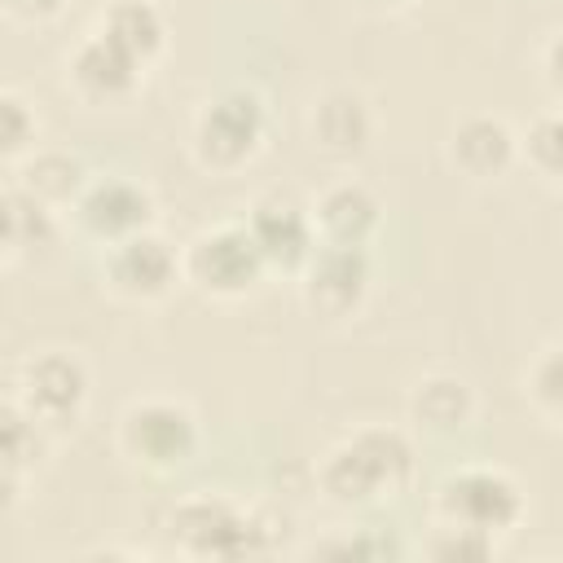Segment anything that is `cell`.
<instances>
[{
	"label": "cell",
	"mask_w": 563,
	"mask_h": 563,
	"mask_svg": "<svg viewBox=\"0 0 563 563\" xmlns=\"http://www.w3.org/2000/svg\"><path fill=\"white\" fill-rule=\"evenodd\" d=\"M13 13H22V18H48V13H57L62 9V0H4Z\"/></svg>",
	"instance_id": "21"
},
{
	"label": "cell",
	"mask_w": 563,
	"mask_h": 563,
	"mask_svg": "<svg viewBox=\"0 0 563 563\" xmlns=\"http://www.w3.org/2000/svg\"><path fill=\"white\" fill-rule=\"evenodd\" d=\"M312 136L325 154H356L369 136V114L365 101L352 92H330L317 110H312Z\"/></svg>",
	"instance_id": "14"
},
{
	"label": "cell",
	"mask_w": 563,
	"mask_h": 563,
	"mask_svg": "<svg viewBox=\"0 0 563 563\" xmlns=\"http://www.w3.org/2000/svg\"><path fill=\"white\" fill-rule=\"evenodd\" d=\"M84 369L75 356H62V352H48L40 361H31L18 378V409L35 422V427H62L79 413L84 405Z\"/></svg>",
	"instance_id": "3"
},
{
	"label": "cell",
	"mask_w": 563,
	"mask_h": 563,
	"mask_svg": "<svg viewBox=\"0 0 563 563\" xmlns=\"http://www.w3.org/2000/svg\"><path fill=\"white\" fill-rule=\"evenodd\" d=\"M110 40H119L141 66L158 53V44H163V22H158V13H154V4L150 0H128V4H119L110 18H106V26H101Z\"/></svg>",
	"instance_id": "16"
},
{
	"label": "cell",
	"mask_w": 563,
	"mask_h": 563,
	"mask_svg": "<svg viewBox=\"0 0 563 563\" xmlns=\"http://www.w3.org/2000/svg\"><path fill=\"white\" fill-rule=\"evenodd\" d=\"M31 132H35V123H31L26 106H22L18 97L0 92V158L26 150V145H31Z\"/></svg>",
	"instance_id": "19"
},
{
	"label": "cell",
	"mask_w": 563,
	"mask_h": 563,
	"mask_svg": "<svg viewBox=\"0 0 563 563\" xmlns=\"http://www.w3.org/2000/svg\"><path fill=\"white\" fill-rule=\"evenodd\" d=\"M246 233H251V242H255L264 264L295 268V264H303L312 255V224L290 202H260L251 211V220H246Z\"/></svg>",
	"instance_id": "10"
},
{
	"label": "cell",
	"mask_w": 563,
	"mask_h": 563,
	"mask_svg": "<svg viewBox=\"0 0 563 563\" xmlns=\"http://www.w3.org/2000/svg\"><path fill=\"white\" fill-rule=\"evenodd\" d=\"M378 224V202L361 189V185H334L321 194L312 229H321V238L330 246H361Z\"/></svg>",
	"instance_id": "11"
},
{
	"label": "cell",
	"mask_w": 563,
	"mask_h": 563,
	"mask_svg": "<svg viewBox=\"0 0 563 563\" xmlns=\"http://www.w3.org/2000/svg\"><path fill=\"white\" fill-rule=\"evenodd\" d=\"M9 493H13V479H9V466H0V506H9Z\"/></svg>",
	"instance_id": "23"
},
{
	"label": "cell",
	"mask_w": 563,
	"mask_h": 563,
	"mask_svg": "<svg viewBox=\"0 0 563 563\" xmlns=\"http://www.w3.org/2000/svg\"><path fill=\"white\" fill-rule=\"evenodd\" d=\"M110 282L132 299H154L176 282V255L150 233H132L110 251Z\"/></svg>",
	"instance_id": "8"
},
{
	"label": "cell",
	"mask_w": 563,
	"mask_h": 563,
	"mask_svg": "<svg viewBox=\"0 0 563 563\" xmlns=\"http://www.w3.org/2000/svg\"><path fill=\"white\" fill-rule=\"evenodd\" d=\"M75 79L88 88V92H97V97H119V92H128L132 84H136V70H141V62L119 44V40H110L106 31H97L79 53H75Z\"/></svg>",
	"instance_id": "12"
},
{
	"label": "cell",
	"mask_w": 563,
	"mask_h": 563,
	"mask_svg": "<svg viewBox=\"0 0 563 563\" xmlns=\"http://www.w3.org/2000/svg\"><path fill=\"white\" fill-rule=\"evenodd\" d=\"M123 449L150 466H176L194 453V418L172 400H145L123 413Z\"/></svg>",
	"instance_id": "6"
},
{
	"label": "cell",
	"mask_w": 563,
	"mask_h": 563,
	"mask_svg": "<svg viewBox=\"0 0 563 563\" xmlns=\"http://www.w3.org/2000/svg\"><path fill=\"white\" fill-rule=\"evenodd\" d=\"M260 132H264L260 97L224 92L198 119V154L211 167H233V163H242L260 145Z\"/></svg>",
	"instance_id": "5"
},
{
	"label": "cell",
	"mask_w": 563,
	"mask_h": 563,
	"mask_svg": "<svg viewBox=\"0 0 563 563\" xmlns=\"http://www.w3.org/2000/svg\"><path fill=\"white\" fill-rule=\"evenodd\" d=\"M40 444L35 422L22 409H0V466H18L26 462V453Z\"/></svg>",
	"instance_id": "18"
},
{
	"label": "cell",
	"mask_w": 563,
	"mask_h": 563,
	"mask_svg": "<svg viewBox=\"0 0 563 563\" xmlns=\"http://www.w3.org/2000/svg\"><path fill=\"white\" fill-rule=\"evenodd\" d=\"M176 528L189 532L211 554H233V550L246 545V523L224 501H194V506H185L176 515Z\"/></svg>",
	"instance_id": "15"
},
{
	"label": "cell",
	"mask_w": 563,
	"mask_h": 563,
	"mask_svg": "<svg viewBox=\"0 0 563 563\" xmlns=\"http://www.w3.org/2000/svg\"><path fill=\"white\" fill-rule=\"evenodd\" d=\"M369 268L361 246H321L308 255V282H303V299L321 312V317H347L361 295H365Z\"/></svg>",
	"instance_id": "7"
},
{
	"label": "cell",
	"mask_w": 563,
	"mask_h": 563,
	"mask_svg": "<svg viewBox=\"0 0 563 563\" xmlns=\"http://www.w3.org/2000/svg\"><path fill=\"white\" fill-rule=\"evenodd\" d=\"M9 246H18V233H13V216H9V202L0 198V255H4Z\"/></svg>",
	"instance_id": "22"
},
{
	"label": "cell",
	"mask_w": 563,
	"mask_h": 563,
	"mask_svg": "<svg viewBox=\"0 0 563 563\" xmlns=\"http://www.w3.org/2000/svg\"><path fill=\"white\" fill-rule=\"evenodd\" d=\"M264 260L246 233V224H229V229H216V233H202L194 246H189V260H185V273L211 290V295H242L255 286Z\"/></svg>",
	"instance_id": "2"
},
{
	"label": "cell",
	"mask_w": 563,
	"mask_h": 563,
	"mask_svg": "<svg viewBox=\"0 0 563 563\" xmlns=\"http://www.w3.org/2000/svg\"><path fill=\"white\" fill-rule=\"evenodd\" d=\"M413 409H418V418H422L427 427L453 431V427L466 422V413H471V396H466V387L453 383V378H431V383L418 387Z\"/></svg>",
	"instance_id": "17"
},
{
	"label": "cell",
	"mask_w": 563,
	"mask_h": 563,
	"mask_svg": "<svg viewBox=\"0 0 563 563\" xmlns=\"http://www.w3.org/2000/svg\"><path fill=\"white\" fill-rule=\"evenodd\" d=\"M440 506L453 528L462 523L484 537L519 519V488L501 471H462L440 488Z\"/></svg>",
	"instance_id": "4"
},
{
	"label": "cell",
	"mask_w": 563,
	"mask_h": 563,
	"mask_svg": "<svg viewBox=\"0 0 563 563\" xmlns=\"http://www.w3.org/2000/svg\"><path fill=\"white\" fill-rule=\"evenodd\" d=\"M409 475V444L396 431H365L343 444L325 466V488L339 501L391 497Z\"/></svg>",
	"instance_id": "1"
},
{
	"label": "cell",
	"mask_w": 563,
	"mask_h": 563,
	"mask_svg": "<svg viewBox=\"0 0 563 563\" xmlns=\"http://www.w3.org/2000/svg\"><path fill=\"white\" fill-rule=\"evenodd\" d=\"M453 158L466 176H501L515 158V136L501 119H466L457 132H453Z\"/></svg>",
	"instance_id": "13"
},
{
	"label": "cell",
	"mask_w": 563,
	"mask_h": 563,
	"mask_svg": "<svg viewBox=\"0 0 563 563\" xmlns=\"http://www.w3.org/2000/svg\"><path fill=\"white\" fill-rule=\"evenodd\" d=\"M79 220L92 238L123 242V238L141 233V224L150 220V198H145V189H136L128 180H101L79 198Z\"/></svg>",
	"instance_id": "9"
},
{
	"label": "cell",
	"mask_w": 563,
	"mask_h": 563,
	"mask_svg": "<svg viewBox=\"0 0 563 563\" xmlns=\"http://www.w3.org/2000/svg\"><path fill=\"white\" fill-rule=\"evenodd\" d=\"M528 163H532L545 180L559 176V123H554V114H545V119L528 132Z\"/></svg>",
	"instance_id": "20"
}]
</instances>
